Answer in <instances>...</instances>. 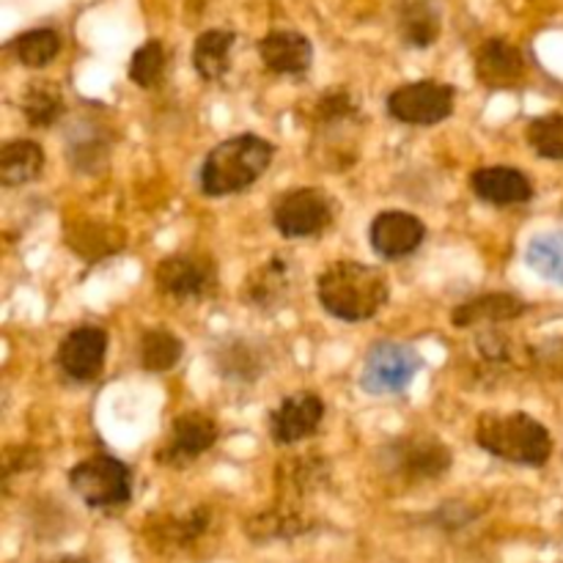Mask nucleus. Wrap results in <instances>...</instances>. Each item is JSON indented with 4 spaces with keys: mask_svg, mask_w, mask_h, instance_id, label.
<instances>
[{
    "mask_svg": "<svg viewBox=\"0 0 563 563\" xmlns=\"http://www.w3.org/2000/svg\"><path fill=\"white\" fill-rule=\"evenodd\" d=\"M317 295L330 317L355 324L383 311L390 297V286L383 269L341 258L322 269L317 278Z\"/></svg>",
    "mask_w": 563,
    "mask_h": 563,
    "instance_id": "1",
    "label": "nucleus"
},
{
    "mask_svg": "<svg viewBox=\"0 0 563 563\" xmlns=\"http://www.w3.org/2000/svg\"><path fill=\"white\" fill-rule=\"evenodd\" d=\"M478 449L520 467H544L553 456V434L528 412H484L476 423Z\"/></svg>",
    "mask_w": 563,
    "mask_h": 563,
    "instance_id": "2",
    "label": "nucleus"
},
{
    "mask_svg": "<svg viewBox=\"0 0 563 563\" xmlns=\"http://www.w3.org/2000/svg\"><path fill=\"white\" fill-rule=\"evenodd\" d=\"M275 146L264 137L234 135L218 143L201 165V192L209 198H225L247 190L267 174Z\"/></svg>",
    "mask_w": 563,
    "mask_h": 563,
    "instance_id": "3",
    "label": "nucleus"
},
{
    "mask_svg": "<svg viewBox=\"0 0 563 563\" xmlns=\"http://www.w3.org/2000/svg\"><path fill=\"white\" fill-rule=\"evenodd\" d=\"M451 462L454 456H451L449 445L432 434H405V438L390 440L379 451L383 471L401 484L434 482L449 473Z\"/></svg>",
    "mask_w": 563,
    "mask_h": 563,
    "instance_id": "4",
    "label": "nucleus"
},
{
    "mask_svg": "<svg viewBox=\"0 0 563 563\" xmlns=\"http://www.w3.org/2000/svg\"><path fill=\"white\" fill-rule=\"evenodd\" d=\"M69 487L91 509H119L132 498V471L119 456H88L69 471Z\"/></svg>",
    "mask_w": 563,
    "mask_h": 563,
    "instance_id": "5",
    "label": "nucleus"
},
{
    "mask_svg": "<svg viewBox=\"0 0 563 563\" xmlns=\"http://www.w3.org/2000/svg\"><path fill=\"white\" fill-rule=\"evenodd\" d=\"M335 220V203L319 187H295L286 190L273 207V223L289 240L322 234Z\"/></svg>",
    "mask_w": 563,
    "mask_h": 563,
    "instance_id": "6",
    "label": "nucleus"
},
{
    "mask_svg": "<svg viewBox=\"0 0 563 563\" xmlns=\"http://www.w3.org/2000/svg\"><path fill=\"white\" fill-rule=\"evenodd\" d=\"M154 284L176 302H201L218 291V267L201 253H174L157 264Z\"/></svg>",
    "mask_w": 563,
    "mask_h": 563,
    "instance_id": "7",
    "label": "nucleus"
},
{
    "mask_svg": "<svg viewBox=\"0 0 563 563\" xmlns=\"http://www.w3.org/2000/svg\"><path fill=\"white\" fill-rule=\"evenodd\" d=\"M418 372H421V355H418L410 344L377 341V344L366 352L361 385L366 394L374 396L401 394V390H407V385L416 379Z\"/></svg>",
    "mask_w": 563,
    "mask_h": 563,
    "instance_id": "8",
    "label": "nucleus"
},
{
    "mask_svg": "<svg viewBox=\"0 0 563 563\" xmlns=\"http://www.w3.org/2000/svg\"><path fill=\"white\" fill-rule=\"evenodd\" d=\"M456 91L449 82L416 80L388 93V115L410 126H432L454 113Z\"/></svg>",
    "mask_w": 563,
    "mask_h": 563,
    "instance_id": "9",
    "label": "nucleus"
},
{
    "mask_svg": "<svg viewBox=\"0 0 563 563\" xmlns=\"http://www.w3.org/2000/svg\"><path fill=\"white\" fill-rule=\"evenodd\" d=\"M220 438L218 423L198 410H187L174 418L168 440L157 451V460L168 467H185L201 454H207Z\"/></svg>",
    "mask_w": 563,
    "mask_h": 563,
    "instance_id": "10",
    "label": "nucleus"
},
{
    "mask_svg": "<svg viewBox=\"0 0 563 563\" xmlns=\"http://www.w3.org/2000/svg\"><path fill=\"white\" fill-rule=\"evenodd\" d=\"M427 240V225L421 218L405 209H385L368 225V242L385 262H399L412 256Z\"/></svg>",
    "mask_w": 563,
    "mask_h": 563,
    "instance_id": "11",
    "label": "nucleus"
},
{
    "mask_svg": "<svg viewBox=\"0 0 563 563\" xmlns=\"http://www.w3.org/2000/svg\"><path fill=\"white\" fill-rule=\"evenodd\" d=\"M295 289V264L284 253H275L267 262L258 264L242 284L240 295L247 308H256L262 313H273L289 302Z\"/></svg>",
    "mask_w": 563,
    "mask_h": 563,
    "instance_id": "12",
    "label": "nucleus"
},
{
    "mask_svg": "<svg viewBox=\"0 0 563 563\" xmlns=\"http://www.w3.org/2000/svg\"><path fill=\"white\" fill-rule=\"evenodd\" d=\"M104 357H108V333L93 324H82L60 341L55 361L60 372L75 383H91L102 374Z\"/></svg>",
    "mask_w": 563,
    "mask_h": 563,
    "instance_id": "13",
    "label": "nucleus"
},
{
    "mask_svg": "<svg viewBox=\"0 0 563 563\" xmlns=\"http://www.w3.org/2000/svg\"><path fill=\"white\" fill-rule=\"evenodd\" d=\"M324 421V401L317 394H291L269 412V438L278 445H295L319 432Z\"/></svg>",
    "mask_w": 563,
    "mask_h": 563,
    "instance_id": "14",
    "label": "nucleus"
},
{
    "mask_svg": "<svg viewBox=\"0 0 563 563\" xmlns=\"http://www.w3.org/2000/svg\"><path fill=\"white\" fill-rule=\"evenodd\" d=\"M526 75H528L526 55L520 53V47L506 42V38L500 36L487 38V42L476 49V77L482 86L495 88V91H504V88L522 86Z\"/></svg>",
    "mask_w": 563,
    "mask_h": 563,
    "instance_id": "15",
    "label": "nucleus"
},
{
    "mask_svg": "<svg viewBox=\"0 0 563 563\" xmlns=\"http://www.w3.org/2000/svg\"><path fill=\"white\" fill-rule=\"evenodd\" d=\"M471 187L482 201L495 203V207H515L533 198V181L511 165H487V168L473 170Z\"/></svg>",
    "mask_w": 563,
    "mask_h": 563,
    "instance_id": "16",
    "label": "nucleus"
},
{
    "mask_svg": "<svg viewBox=\"0 0 563 563\" xmlns=\"http://www.w3.org/2000/svg\"><path fill=\"white\" fill-rule=\"evenodd\" d=\"M258 55L275 75H302L313 60V44L300 31H269L258 42Z\"/></svg>",
    "mask_w": 563,
    "mask_h": 563,
    "instance_id": "17",
    "label": "nucleus"
},
{
    "mask_svg": "<svg viewBox=\"0 0 563 563\" xmlns=\"http://www.w3.org/2000/svg\"><path fill=\"white\" fill-rule=\"evenodd\" d=\"M330 478V465L322 454H300L289 462H280L275 473L280 504L295 506L306 495H313Z\"/></svg>",
    "mask_w": 563,
    "mask_h": 563,
    "instance_id": "18",
    "label": "nucleus"
},
{
    "mask_svg": "<svg viewBox=\"0 0 563 563\" xmlns=\"http://www.w3.org/2000/svg\"><path fill=\"white\" fill-rule=\"evenodd\" d=\"M526 311L528 302H522L520 297L506 295V291H493V295L476 297V300L456 306L454 313H451V322H454L456 330L473 328V324H500L515 322Z\"/></svg>",
    "mask_w": 563,
    "mask_h": 563,
    "instance_id": "19",
    "label": "nucleus"
},
{
    "mask_svg": "<svg viewBox=\"0 0 563 563\" xmlns=\"http://www.w3.org/2000/svg\"><path fill=\"white\" fill-rule=\"evenodd\" d=\"M396 22H399L401 42L410 47H432L443 31V16L434 0H401L396 9Z\"/></svg>",
    "mask_w": 563,
    "mask_h": 563,
    "instance_id": "20",
    "label": "nucleus"
},
{
    "mask_svg": "<svg viewBox=\"0 0 563 563\" xmlns=\"http://www.w3.org/2000/svg\"><path fill=\"white\" fill-rule=\"evenodd\" d=\"M44 170V148L36 141H9L0 148V185L22 187Z\"/></svg>",
    "mask_w": 563,
    "mask_h": 563,
    "instance_id": "21",
    "label": "nucleus"
},
{
    "mask_svg": "<svg viewBox=\"0 0 563 563\" xmlns=\"http://www.w3.org/2000/svg\"><path fill=\"white\" fill-rule=\"evenodd\" d=\"M214 366H218L220 377L231 379V383H253L262 377L264 368L262 352L245 339H231L218 344L214 350Z\"/></svg>",
    "mask_w": 563,
    "mask_h": 563,
    "instance_id": "22",
    "label": "nucleus"
},
{
    "mask_svg": "<svg viewBox=\"0 0 563 563\" xmlns=\"http://www.w3.org/2000/svg\"><path fill=\"white\" fill-rule=\"evenodd\" d=\"M236 36L223 27H212V31H203L201 36L192 44V66H196L198 75L203 80H220L225 77L231 66V49H234Z\"/></svg>",
    "mask_w": 563,
    "mask_h": 563,
    "instance_id": "23",
    "label": "nucleus"
},
{
    "mask_svg": "<svg viewBox=\"0 0 563 563\" xmlns=\"http://www.w3.org/2000/svg\"><path fill=\"white\" fill-rule=\"evenodd\" d=\"M209 528V511L207 509H192L185 517H165V520H152L148 522L146 533L152 539L154 548L163 550H179L187 544L196 542L198 537H203V531Z\"/></svg>",
    "mask_w": 563,
    "mask_h": 563,
    "instance_id": "24",
    "label": "nucleus"
},
{
    "mask_svg": "<svg viewBox=\"0 0 563 563\" xmlns=\"http://www.w3.org/2000/svg\"><path fill=\"white\" fill-rule=\"evenodd\" d=\"M64 91L53 80H33L27 82L25 93L20 99V110L27 119V124L36 130H47L64 115Z\"/></svg>",
    "mask_w": 563,
    "mask_h": 563,
    "instance_id": "25",
    "label": "nucleus"
},
{
    "mask_svg": "<svg viewBox=\"0 0 563 563\" xmlns=\"http://www.w3.org/2000/svg\"><path fill=\"white\" fill-rule=\"evenodd\" d=\"M308 520L297 511V506L280 504L278 509L264 511L247 522V537L253 542H273V539H295L308 531Z\"/></svg>",
    "mask_w": 563,
    "mask_h": 563,
    "instance_id": "26",
    "label": "nucleus"
},
{
    "mask_svg": "<svg viewBox=\"0 0 563 563\" xmlns=\"http://www.w3.org/2000/svg\"><path fill=\"white\" fill-rule=\"evenodd\" d=\"M185 355V344L179 335H174L165 328L146 330L141 339V366L152 374L170 372Z\"/></svg>",
    "mask_w": 563,
    "mask_h": 563,
    "instance_id": "27",
    "label": "nucleus"
},
{
    "mask_svg": "<svg viewBox=\"0 0 563 563\" xmlns=\"http://www.w3.org/2000/svg\"><path fill=\"white\" fill-rule=\"evenodd\" d=\"M16 60L27 69H44L47 64H53L60 53V36L53 27H33V31L20 33V36L11 42Z\"/></svg>",
    "mask_w": 563,
    "mask_h": 563,
    "instance_id": "28",
    "label": "nucleus"
},
{
    "mask_svg": "<svg viewBox=\"0 0 563 563\" xmlns=\"http://www.w3.org/2000/svg\"><path fill=\"white\" fill-rule=\"evenodd\" d=\"M473 352H476V368L484 374H504V368H515L517 366V350L515 341L509 339L500 330H484L473 339Z\"/></svg>",
    "mask_w": 563,
    "mask_h": 563,
    "instance_id": "29",
    "label": "nucleus"
},
{
    "mask_svg": "<svg viewBox=\"0 0 563 563\" xmlns=\"http://www.w3.org/2000/svg\"><path fill=\"white\" fill-rule=\"evenodd\" d=\"M526 262L533 273L542 275L544 280L563 286V234L553 231V234H539L533 236L531 245L526 251Z\"/></svg>",
    "mask_w": 563,
    "mask_h": 563,
    "instance_id": "30",
    "label": "nucleus"
},
{
    "mask_svg": "<svg viewBox=\"0 0 563 563\" xmlns=\"http://www.w3.org/2000/svg\"><path fill=\"white\" fill-rule=\"evenodd\" d=\"M357 113H361V104H357L355 93L346 91V88L324 91L313 104V119L322 130H341L350 121H355Z\"/></svg>",
    "mask_w": 563,
    "mask_h": 563,
    "instance_id": "31",
    "label": "nucleus"
},
{
    "mask_svg": "<svg viewBox=\"0 0 563 563\" xmlns=\"http://www.w3.org/2000/svg\"><path fill=\"white\" fill-rule=\"evenodd\" d=\"M113 234V229H108V225H97V223H82L80 229L69 231V245L75 247L77 253H80L86 262H97V258L108 256V253H115L121 251V245H124V236H110Z\"/></svg>",
    "mask_w": 563,
    "mask_h": 563,
    "instance_id": "32",
    "label": "nucleus"
},
{
    "mask_svg": "<svg viewBox=\"0 0 563 563\" xmlns=\"http://www.w3.org/2000/svg\"><path fill=\"white\" fill-rule=\"evenodd\" d=\"M165 75V47L157 38H148L146 44L132 53L130 60V80L141 88H154L163 82Z\"/></svg>",
    "mask_w": 563,
    "mask_h": 563,
    "instance_id": "33",
    "label": "nucleus"
},
{
    "mask_svg": "<svg viewBox=\"0 0 563 563\" xmlns=\"http://www.w3.org/2000/svg\"><path fill=\"white\" fill-rule=\"evenodd\" d=\"M533 152L544 159H563V113L539 115L526 130Z\"/></svg>",
    "mask_w": 563,
    "mask_h": 563,
    "instance_id": "34",
    "label": "nucleus"
},
{
    "mask_svg": "<svg viewBox=\"0 0 563 563\" xmlns=\"http://www.w3.org/2000/svg\"><path fill=\"white\" fill-rule=\"evenodd\" d=\"M49 563H91V561H88V559H80V555H66V559L49 561Z\"/></svg>",
    "mask_w": 563,
    "mask_h": 563,
    "instance_id": "35",
    "label": "nucleus"
}]
</instances>
